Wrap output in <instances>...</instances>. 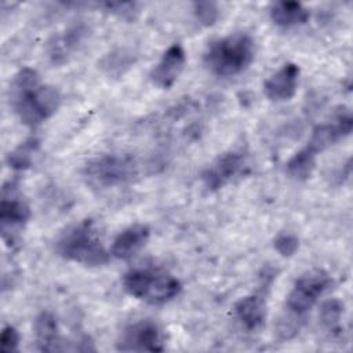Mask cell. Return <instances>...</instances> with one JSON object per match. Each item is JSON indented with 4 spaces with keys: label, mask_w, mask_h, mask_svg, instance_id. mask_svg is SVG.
Returning a JSON list of instances; mask_svg holds the SVG:
<instances>
[{
    "label": "cell",
    "mask_w": 353,
    "mask_h": 353,
    "mask_svg": "<svg viewBox=\"0 0 353 353\" xmlns=\"http://www.w3.org/2000/svg\"><path fill=\"white\" fill-rule=\"evenodd\" d=\"M37 143L39 142L36 139L30 138L23 143H21L19 146H17L12 152H10L7 156V164L10 165V168L17 171H23L30 168L33 163V153L37 149Z\"/></svg>",
    "instance_id": "19"
},
{
    "label": "cell",
    "mask_w": 353,
    "mask_h": 353,
    "mask_svg": "<svg viewBox=\"0 0 353 353\" xmlns=\"http://www.w3.org/2000/svg\"><path fill=\"white\" fill-rule=\"evenodd\" d=\"M245 167V156L239 150H228L215 157L201 172L208 190H218L230 183Z\"/></svg>",
    "instance_id": "8"
},
{
    "label": "cell",
    "mask_w": 353,
    "mask_h": 353,
    "mask_svg": "<svg viewBox=\"0 0 353 353\" xmlns=\"http://www.w3.org/2000/svg\"><path fill=\"white\" fill-rule=\"evenodd\" d=\"M274 250L284 258L292 256L299 248V240L294 233L280 232L273 240Z\"/></svg>",
    "instance_id": "23"
},
{
    "label": "cell",
    "mask_w": 353,
    "mask_h": 353,
    "mask_svg": "<svg viewBox=\"0 0 353 353\" xmlns=\"http://www.w3.org/2000/svg\"><path fill=\"white\" fill-rule=\"evenodd\" d=\"M139 161L130 153L102 154L91 159L81 170L85 182L98 189L120 186L139 175Z\"/></svg>",
    "instance_id": "5"
},
{
    "label": "cell",
    "mask_w": 353,
    "mask_h": 353,
    "mask_svg": "<svg viewBox=\"0 0 353 353\" xmlns=\"http://www.w3.org/2000/svg\"><path fill=\"white\" fill-rule=\"evenodd\" d=\"M19 345V334L12 325H6L0 335V350L1 352H15Z\"/></svg>",
    "instance_id": "24"
},
{
    "label": "cell",
    "mask_w": 353,
    "mask_h": 353,
    "mask_svg": "<svg viewBox=\"0 0 353 353\" xmlns=\"http://www.w3.org/2000/svg\"><path fill=\"white\" fill-rule=\"evenodd\" d=\"M149 236L150 229L148 225H131L114 237L110 247V255L121 261L131 259L146 245Z\"/></svg>",
    "instance_id": "13"
},
{
    "label": "cell",
    "mask_w": 353,
    "mask_h": 353,
    "mask_svg": "<svg viewBox=\"0 0 353 353\" xmlns=\"http://www.w3.org/2000/svg\"><path fill=\"white\" fill-rule=\"evenodd\" d=\"M88 28L83 23H73L65 32L54 36L48 43V57L54 63H63L79 48Z\"/></svg>",
    "instance_id": "14"
},
{
    "label": "cell",
    "mask_w": 353,
    "mask_h": 353,
    "mask_svg": "<svg viewBox=\"0 0 353 353\" xmlns=\"http://www.w3.org/2000/svg\"><path fill=\"white\" fill-rule=\"evenodd\" d=\"M185 63L186 52L183 47L179 43H174L164 51L160 61L152 68L149 77L159 88L168 90L175 84L183 72Z\"/></svg>",
    "instance_id": "10"
},
{
    "label": "cell",
    "mask_w": 353,
    "mask_h": 353,
    "mask_svg": "<svg viewBox=\"0 0 353 353\" xmlns=\"http://www.w3.org/2000/svg\"><path fill=\"white\" fill-rule=\"evenodd\" d=\"M121 352H163L164 335L161 328L152 320H139L128 324L116 342Z\"/></svg>",
    "instance_id": "7"
},
{
    "label": "cell",
    "mask_w": 353,
    "mask_h": 353,
    "mask_svg": "<svg viewBox=\"0 0 353 353\" xmlns=\"http://www.w3.org/2000/svg\"><path fill=\"white\" fill-rule=\"evenodd\" d=\"M343 313V302L339 299H328L325 302H323L320 312H319V317L321 324L330 330H338L339 328V321Z\"/></svg>",
    "instance_id": "20"
},
{
    "label": "cell",
    "mask_w": 353,
    "mask_h": 353,
    "mask_svg": "<svg viewBox=\"0 0 353 353\" xmlns=\"http://www.w3.org/2000/svg\"><path fill=\"white\" fill-rule=\"evenodd\" d=\"M299 73L301 70L296 63H284L263 83L265 95L273 102L290 101L296 94Z\"/></svg>",
    "instance_id": "12"
},
{
    "label": "cell",
    "mask_w": 353,
    "mask_h": 353,
    "mask_svg": "<svg viewBox=\"0 0 353 353\" xmlns=\"http://www.w3.org/2000/svg\"><path fill=\"white\" fill-rule=\"evenodd\" d=\"M270 19L280 28H294L307 22L309 10L299 1H276L269 10Z\"/></svg>",
    "instance_id": "15"
},
{
    "label": "cell",
    "mask_w": 353,
    "mask_h": 353,
    "mask_svg": "<svg viewBox=\"0 0 353 353\" xmlns=\"http://www.w3.org/2000/svg\"><path fill=\"white\" fill-rule=\"evenodd\" d=\"M8 98L19 120L28 127L41 124L61 105V92L58 88L40 84L39 73L32 68H22L14 74Z\"/></svg>",
    "instance_id": "1"
},
{
    "label": "cell",
    "mask_w": 353,
    "mask_h": 353,
    "mask_svg": "<svg viewBox=\"0 0 353 353\" xmlns=\"http://www.w3.org/2000/svg\"><path fill=\"white\" fill-rule=\"evenodd\" d=\"M30 218V208L29 205L17 197L11 189L3 188V197L0 203V222H1V232L3 239L7 241H14V230L23 226L28 219Z\"/></svg>",
    "instance_id": "11"
},
{
    "label": "cell",
    "mask_w": 353,
    "mask_h": 353,
    "mask_svg": "<svg viewBox=\"0 0 353 353\" xmlns=\"http://www.w3.org/2000/svg\"><path fill=\"white\" fill-rule=\"evenodd\" d=\"M237 320L250 331L258 330L266 317V305L263 298L258 295H247L234 305Z\"/></svg>",
    "instance_id": "16"
},
{
    "label": "cell",
    "mask_w": 353,
    "mask_h": 353,
    "mask_svg": "<svg viewBox=\"0 0 353 353\" xmlns=\"http://www.w3.org/2000/svg\"><path fill=\"white\" fill-rule=\"evenodd\" d=\"M34 335L39 350L54 352L58 350V321L50 312H41L34 319Z\"/></svg>",
    "instance_id": "17"
},
{
    "label": "cell",
    "mask_w": 353,
    "mask_h": 353,
    "mask_svg": "<svg viewBox=\"0 0 353 353\" xmlns=\"http://www.w3.org/2000/svg\"><path fill=\"white\" fill-rule=\"evenodd\" d=\"M193 12L203 26H212L219 18V7L214 1L193 3Z\"/></svg>",
    "instance_id": "22"
},
{
    "label": "cell",
    "mask_w": 353,
    "mask_h": 353,
    "mask_svg": "<svg viewBox=\"0 0 353 353\" xmlns=\"http://www.w3.org/2000/svg\"><path fill=\"white\" fill-rule=\"evenodd\" d=\"M255 41L244 32L230 33L210 43L204 52L205 68L218 77H233L254 61Z\"/></svg>",
    "instance_id": "3"
},
{
    "label": "cell",
    "mask_w": 353,
    "mask_h": 353,
    "mask_svg": "<svg viewBox=\"0 0 353 353\" xmlns=\"http://www.w3.org/2000/svg\"><path fill=\"white\" fill-rule=\"evenodd\" d=\"M55 251L66 261L88 268L103 266L110 259L92 219H83L66 228L55 240Z\"/></svg>",
    "instance_id": "2"
},
{
    "label": "cell",
    "mask_w": 353,
    "mask_h": 353,
    "mask_svg": "<svg viewBox=\"0 0 353 353\" xmlns=\"http://www.w3.org/2000/svg\"><path fill=\"white\" fill-rule=\"evenodd\" d=\"M316 153H313L307 146L296 152L288 161H287V174L290 178L302 182L312 176L316 168Z\"/></svg>",
    "instance_id": "18"
},
{
    "label": "cell",
    "mask_w": 353,
    "mask_h": 353,
    "mask_svg": "<svg viewBox=\"0 0 353 353\" xmlns=\"http://www.w3.org/2000/svg\"><path fill=\"white\" fill-rule=\"evenodd\" d=\"M125 292L150 305H164L182 290L181 281L159 269H134L123 277Z\"/></svg>",
    "instance_id": "4"
},
{
    "label": "cell",
    "mask_w": 353,
    "mask_h": 353,
    "mask_svg": "<svg viewBox=\"0 0 353 353\" xmlns=\"http://www.w3.org/2000/svg\"><path fill=\"white\" fill-rule=\"evenodd\" d=\"M132 58L130 57V54H127L124 50H119L105 55L101 66L108 74H123V70L130 68Z\"/></svg>",
    "instance_id": "21"
},
{
    "label": "cell",
    "mask_w": 353,
    "mask_h": 353,
    "mask_svg": "<svg viewBox=\"0 0 353 353\" xmlns=\"http://www.w3.org/2000/svg\"><path fill=\"white\" fill-rule=\"evenodd\" d=\"M332 285L331 276L323 269H312L301 274L285 299V312L305 319L319 298Z\"/></svg>",
    "instance_id": "6"
},
{
    "label": "cell",
    "mask_w": 353,
    "mask_h": 353,
    "mask_svg": "<svg viewBox=\"0 0 353 353\" xmlns=\"http://www.w3.org/2000/svg\"><path fill=\"white\" fill-rule=\"evenodd\" d=\"M352 127L353 120L350 112H338L331 121L314 127L306 146L317 154L335 145L339 139L347 137L352 132Z\"/></svg>",
    "instance_id": "9"
}]
</instances>
